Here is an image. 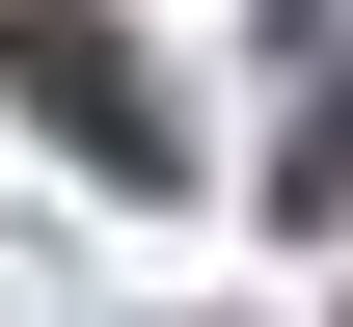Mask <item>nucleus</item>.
I'll list each match as a JSON object with an SVG mask.
<instances>
[{
	"mask_svg": "<svg viewBox=\"0 0 353 327\" xmlns=\"http://www.w3.org/2000/svg\"><path fill=\"white\" fill-rule=\"evenodd\" d=\"M0 82H28L82 164H136V191L190 164V137H163V82H136V28H82V0H28V28H0Z\"/></svg>",
	"mask_w": 353,
	"mask_h": 327,
	"instance_id": "1",
	"label": "nucleus"
}]
</instances>
